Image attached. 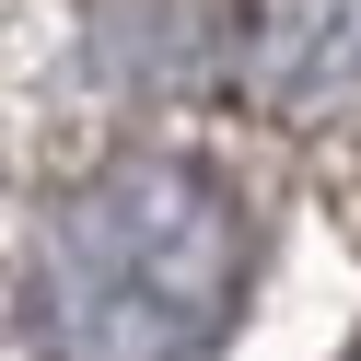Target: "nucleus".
<instances>
[{
    "label": "nucleus",
    "mask_w": 361,
    "mask_h": 361,
    "mask_svg": "<svg viewBox=\"0 0 361 361\" xmlns=\"http://www.w3.org/2000/svg\"><path fill=\"white\" fill-rule=\"evenodd\" d=\"M257 280V221L187 152H117L47 210L24 326L47 361H198Z\"/></svg>",
    "instance_id": "nucleus-1"
},
{
    "label": "nucleus",
    "mask_w": 361,
    "mask_h": 361,
    "mask_svg": "<svg viewBox=\"0 0 361 361\" xmlns=\"http://www.w3.org/2000/svg\"><path fill=\"white\" fill-rule=\"evenodd\" d=\"M257 94L280 105H350L361 94V0H257Z\"/></svg>",
    "instance_id": "nucleus-2"
}]
</instances>
